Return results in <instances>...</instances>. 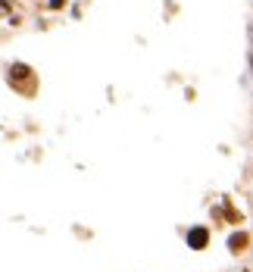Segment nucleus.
I'll return each mask as SVG.
<instances>
[{
  "instance_id": "1",
  "label": "nucleus",
  "mask_w": 253,
  "mask_h": 272,
  "mask_svg": "<svg viewBox=\"0 0 253 272\" xmlns=\"http://www.w3.org/2000/svg\"><path fill=\"white\" fill-rule=\"evenodd\" d=\"M188 241H191V247H203V244H206V228H194V232L188 235Z\"/></svg>"
}]
</instances>
